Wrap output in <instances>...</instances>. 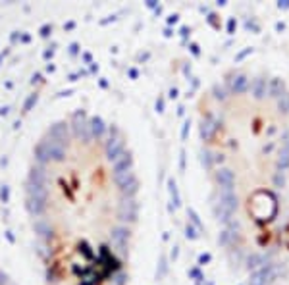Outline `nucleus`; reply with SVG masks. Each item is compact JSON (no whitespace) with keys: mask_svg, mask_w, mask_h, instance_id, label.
<instances>
[{"mask_svg":"<svg viewBox=\"0 0 289 285\" xmlns=\"http://www.w3.org/2000/svg\"><path fill=\"white\" fill-rule=\"evenodd\" d=\"M139 181L116 125L87 112L33 149L25 206L47 285H127Z\"/></svg>","mask_w":289,"mask_h":285,"instance_id":"nucleus-1","label":"nucleus"},{"mask_svg":"<svg viewBox=\"0 0 289 285\" xmlns=\"http://www.w3.org/2000/svg\"><path fill=\"white\" fill-rule=\"evenodd\" d=\"M249 212L257 222H272L277 214V199L274 197L272 191L258 189L249 197Z\"/></svg>","mask_w":289,"mask_h":285,"instance_id":"nucleus-2","label":"nucleus"},{"mask_svg":"<svg viewBox=\"0 0 289 285\" xmlns=\"http://www.w3.org/2000/svg\"><path fill=\"white\" fill-rule=\"evenodd\" d=\"M272 278H274L272 264H266L258 270H254V273L251 276V285H266V283H270Z\"/></svg>","mask_w":289,"mask_h":285,"instance_id":"nucleus-3","label":"nucleus"},{"mask_svg":"<svg viewBox=\"0 0 289 285\" xmlns=\"http://www.w3.org/2000/svg\"><path fill=\"white\" fill-rule=\"evenodd\" d=\"M277 172H285V170H289V139L283 143L280 154H277Z\"/></svg>","mask_w":289,"mask_h":285,"instance_id":"nucleus-4","label":"nucleus"},{"mask_svg":"<svg viewBox=\"0 0 289 285\" xmlns=\"http://www.w3.org/2000/svg\"><path fill=\"white\" fill-rule=\"evenodd\" d=\"M266 79H262V77H257L252 81V85H251V95L257 98V100H260V98H264L266 96Z\"/></svg>","mask_w":289,"mask_h":285,"instance_id":"nucleus-5","label":"nucleus"},{"mask_svg":"<svg viewBox=\"0 0 289 285\" xmlns=\"http://www.w3.org/2000/svg\"><path fill=\"white\" fill-rule=\"evenodd\" d=\"M282 93H283V81H282L280 77H274L272 81H270V85L266 87V95H268V96H274V98H277Z\"/></svg>","mask_w":289,"mask_h":285,"instance_id":"nucleus-6","label":"nucleus"},{"mask_svg":"<svg viewBox=\"0 0 289 285\" xmlns=\"http://www.w3.org/2000/svg\"><path fill=\"white\" fill-rule=\"evenodd\" d=\"M277 110H280L282 114L289 112V93L287 91H283V93L277 96Z\"/></svg>","mask_w":289,"mask_h":285,"instance_id":"nucleus-7","label":"nucleus"},{"mask_svg":"<svg viewBox=\"0 0 289 285\" xmlns=\"http://www.w3.org/2000/svg\"><path fill=\"white\" fill-rule=\"evenodd\" d=\"M274 183H276V187H283V183H285V175H283V172H276V175H274Z\"/></svg>","mask_w":289,"mask_h":285,"instance_id":"nucleus-8","label":"nucleus"},{"mask_svg":"<svg viewBox=\"0 0 289 285\" xmlns=\"http://www.w3.org/2000/svg\"><path fill=\"white\" fill-rule=\"evenodd\" d=\"M277 8H280V10H289V0H280Z\"/></svg>","mask_w":289,"mask_h":285,"instance_id":"nucleus-9","label":"nucleus"},{"mask_svg":"<svg viewBox=\"0 0 289 285\" xmlns=\"http://www.w3.org/2000/svg\"><path fill=\"white\" fill-rule=\"evenodd\" d=\"M276 29H277V31H283V29H285V23H283V21H282V23H277Z\"/></svg>","mask_w":289,"mask_h":285,"instance_id":"nucleus-10","label":"nucleus"}]
</instances>
